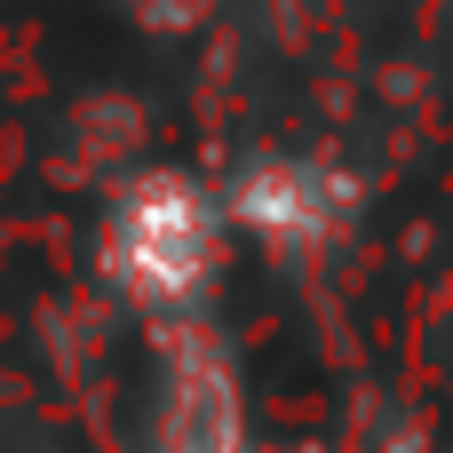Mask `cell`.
<instances>
[{
	"mask_svg": "<svg viewBox=\"0 0 453 453\" xmlns=\"http://www.w3.org/2000/svg\"><path fill=\"white\" fill-rule=\"evenodd\" d=\"M143 135H151V111H143V96H127V88H88L72 111H64V183H111L119 167H135V151H143Z\"/></svg>",
	"mask_w": 453,
	"mask_h": 453,
	"instance_id": "3",
	"label": "cell"
},
{
	"mask_svg": "<svg viewBox=\"0 0 453 453\" xmlns=\"http://www.w3.org/2000/svg\"><path fill=\"white\" fill-rule=\"evenodd\" d=\"M96 263L111 279V295H127L135 311H199V295L223 271V207L199 175L183 167H151L127 175L104 207L96 231Z\"/></svg>",
	"mask_w": 453,
	"mask_h": 453,
	"instance_id": "1",
	"label": "cell"
},
{
	"mask_svg": "<svg viewBox=\"0 0 453 453\" xmlns=\"http://www.w3.org/2000/svg\"><path fill=\"white\" fill-rule=\"evenodd\" d=\"M215 8H223V0H127V24H135V32L175 40V32H199Z\"/></svg>",
	"mask_w": 453,
	"mask_h": 453,
	"instance_id": "4",
	"label": "cell"
},
{
	"mask_svg": "<svg viewBox=\"0 0 453 453\" xmlns=\"http://www.w3.org/2000/svg\"><path fill=\"white\" fill-rule=\"evenodd\" d=\"M366 207V183L326 151H255L223 183V215L279 255H326Z\"/></svg>",
	"mask_w": 453,
	"mask_h": 453,
	"instance_id": "2",
	"label": "cell"
}]
</instances>
